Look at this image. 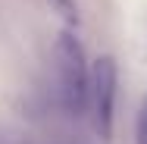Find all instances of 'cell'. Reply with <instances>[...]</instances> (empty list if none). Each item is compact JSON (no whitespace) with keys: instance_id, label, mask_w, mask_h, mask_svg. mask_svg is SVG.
<instances>
[{"instance_id":"obj_3","label":"cell","mask_w":147,"mask_h":144,"mask_svg":"<svg viewBox=\"0 0 147 144\" xmlns=\"http://www.w3.org/2000/svg\"><path fill=\"white\" fill-rule=\"evenodd\" d=\"M138 144H147V103L141 110V119H138Z\"/></svg>"},{"instance_id":"obj_2","label":"cell","mask_w":147,"mask_h":144,"mask_svg":"<svg viewBox=\"0 0 147 144\" xmlns=\"http://www.w3.org/2000/svg\"><path fill=\"white\" fill-rule=\"evenodd\" d=\"M88 100L94 107V128L103 138H110V132H113V107H116V63L110 57L94 63Z\"/></svg>"},{"instance_id":"obj_1","label":"cell","mask_w":147,"mask_h":144,"mask_svg":"<svg viewBox=\"0 0 147 144\" xmlns=\"http://www.w3.org/2000/svg\"><path fill=\"white\" fill-rule=\"evenodd\" d=\"M57 66H59V97L63 107L72 116H78L88 103V63H85V50L78 44V38L72 31H59L57 38Z\"/></svg>"}]
</instances>
